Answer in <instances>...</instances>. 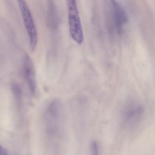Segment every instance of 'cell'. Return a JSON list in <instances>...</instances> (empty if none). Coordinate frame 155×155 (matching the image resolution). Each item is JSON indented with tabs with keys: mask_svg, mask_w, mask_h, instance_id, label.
Returning a JSON list of instances; mask_svg holds the SVG:
<instances>
[{
	"mask_svg": "<svg viewBox=\"0 0 155 155\" xmlns=\"http://www.w3.org/2000/svg\"><path fill=\"white\" fill-rule=\"evenodd\" d=\"M48 21L49 26L52 29H56L59 26L58 12L53 1H49L48 4Z\"/></svg>",
	"mask_w": 155,
	"mask_h": 155,
	"instance_id": "6",
	"label": "cell"
},
{
	"mask_svg": "<svg viewBox=\"0 0 155 155\" xmlns=\"http://www.w3.org/2000/svg\"><path fill=\"white\" fill-rule=\"evenodd\" d=\"M0 155H8L7 150L0 145Z\"/></svg>",
	"mask_w": 155,
	"mask_h": 155,
	"instance_id": "8",
	"label": "cell"
},
{
	"mask_svg": "<svg viewBox=\"0 0 155 155\" xmlns=\"http://www.w3.org/2000/svg\"><path fill=\"white\" fill-rule=\"evenodd\" d=\"M21 12L22 15L23 22L29 40L30 44L32 50L37 47L38 41V35L36 25L30 10L26 2L18 1Z\"/></svg>",
	"mask_w": 155,
	"mask_h": 155,
	"instance_id": "2",
	"label": "cell"
},
{
	"mask_svg": "<svg viewBox=\"0 0 155 155\" xmlns=\"http://www.w3.org/2000/svg\"><path fill=\"white\" fill-rule=\"evenodd\" d=\"M143 108L136 103H130L124 108L122 112L123 121L129 127L136 126L143 116Z\"/></svg>",
	"mask_w": 155,
	"mask_h": 155,
	"instance_id": "3",
	"label": "cell"
},
{
	"mask_svg": "<svg viewBox=\"0 0 155 155\" xmlns=\"http://www.w3.org/2000/svg\"><path fill=\"white\" fill-rule=\"evenodd\" d=\"M23 72L25 79L30 88L31 92L34 94L36 91L37 83L35 71L33 63L28 56L25 57L23 66Z\"/></svg>",
	"mask_w": 155,
	"mask_h": 155,
	"instance_id": "5",
	"label": "cell"
},
{
	"mask_svg": "<svg viewBox=\"0 0 155 155\" xmlns=\"http://www.w3.org/2000/svg\"><path fill=\"white\" fill-rule=\"evenodd\" d=\"M91 155H100L99 145L95 140L92 141L91 144Z\"/></svg>",
	"mask_w": 155,
	"mask_h": 155,
	"instance_id": "7",
	"label": "cell"
},
{
	"mask_svg": "<svg viewBox=\"0 0 155 155\" xmlns=\"http://www.w3.org/2000/svg\"><path fill=\"white\" fill-rule=\"evenodd\" d=\"M68 11L71 37L76 43L81 45L84 41V34L76 1L70 0L68 1Z\"/></svg>",
	"mask_w": 155,
	"mask_h": 155,
	"instance_id": "1",
	"label": "cell"
},
{
	"mask_svg": "<svg viewBox=\"0 0 155 155\" xmlns=\"http://www.w3.org/2000/svg\"><path fill=\"white\" fill-rule=\"evenodd\" d=\"M110 2L112 6V15L116 31L118 35H121L127 22V16L124 8L119 2L116 1H111Z\"/></svg>",
	"mask_w": 155,
	"mask_h": 155,
	"instance_id": "4",
	"label": "cell"
}]
</instances>
